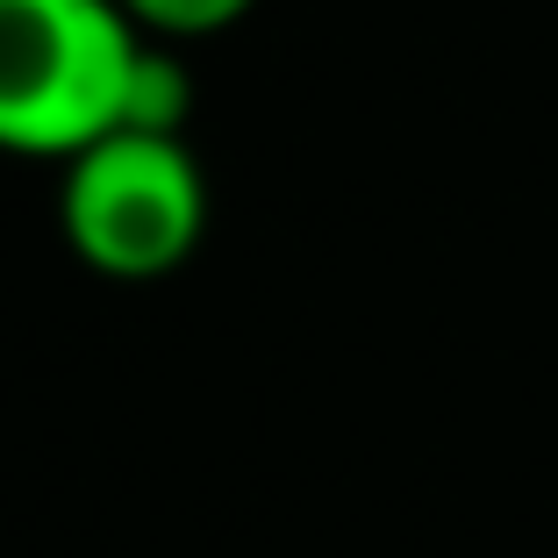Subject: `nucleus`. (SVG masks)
<instances>
[{
	"mask_svg": "<svg viewBox=\"0 0 558 558\" xmlns=\"http://www.w3.org/2000/svg\"><path fill=\"white\" fill-rule=\"evenodd\" d=\"M186 116H194V72H186L180 50H165L144 36L130 65V94H122V122L116 130H144V136H186Z\"/></svg>",
	"mask_w": 558,
	"mask_h": 558,
	"instance_id": "nucleus-3",
	"label": "nucleus"
},
{
	"mask_svg": "<svg viewBox=\"0 0 558 558\" xmlns=\"http://www.w3.org/2000/svg\"><path fill=\"white\" fill-rule=\"evenodd\" d=\"M122 8L144 36H215L230 22H244L258 0H122Z\"/></svg>",
	"mask_w": 558,
	"mask_h": 558,
	"instance_id": "nucleus-4",
	"label": "nucleus"
},
{
	"mask_svg": "<svg viewBox=\"0 0 558 558\" xmlns=\"http://www.w3.org/2000/svg\"><path fill=\"white\" fill-rule=\"evenodd\" d=\"M136 50L122 0H0V150L72 158L108 136Z\"/></svg>",
	"mask_w": 558,
	"mask_h": 558,
	"instance_id": "nucleus-1",
	"label": "nucleus"
},
{
	"mask_svg": "<svg viewBox=\"0 0 558 558\" xmlns=\"http://www.w3.org/2000/svg\"><path fill=\"white\" fill-rule=\"evenodd\" d=\"M65 244L108 279H165L208 230V180L186 136L108 130L65 158Z\"/></svg>",
	"mask_w": 558,
	"mask_h": 558,
	"instance_id": "nucleus-2",
	"label": "nucleus"
}]
</instances>
